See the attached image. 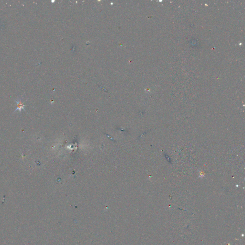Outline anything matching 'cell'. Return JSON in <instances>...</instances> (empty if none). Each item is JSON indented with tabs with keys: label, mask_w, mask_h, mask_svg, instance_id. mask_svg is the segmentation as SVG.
Returning a JSON list of instances; mask_svg holds the SVG:
<instances>
[{
	"label": "cell",
	"mask_w": 245,
	"mask_h": 245,
	"mask_svg": "<svg viewBox=\"0 0 245 245\" xmlns=\"http://www.w3.org/2000/svg\"><path fill=\"white\" fill-rule=\"evenodd\" d=\"M16 103H17V108L16 110V111L18 110L19 111H21V110L22 109H24V105L23 104V103H22V102L21 101V100L20 99H19L18 101H16Z\"/></svg>",
	"instance_id": "obj_1"
}]
</instances>
